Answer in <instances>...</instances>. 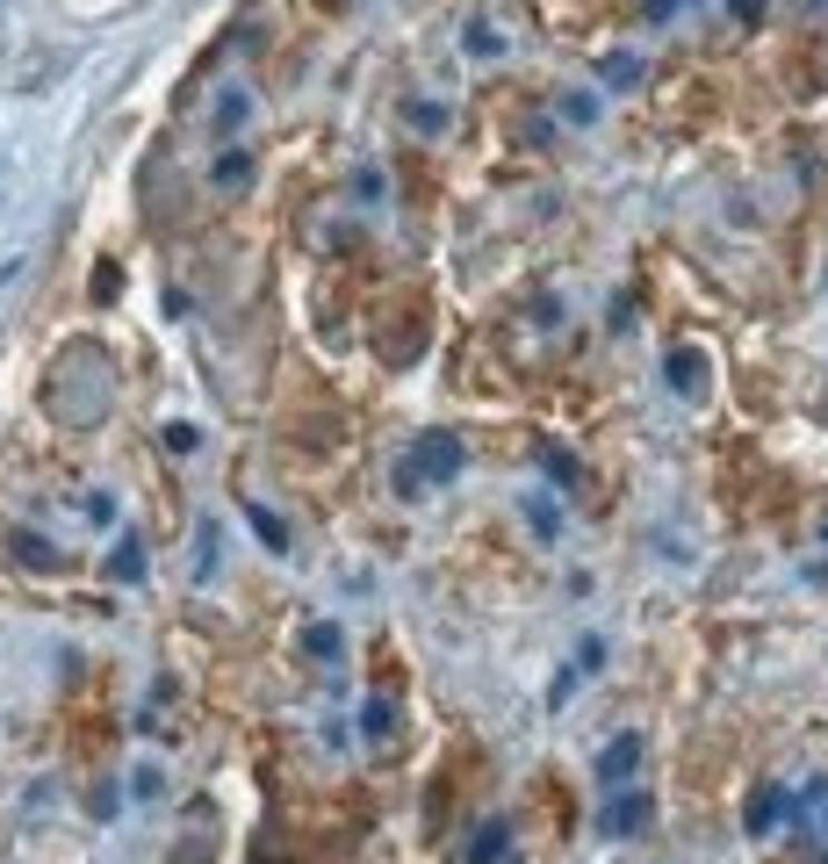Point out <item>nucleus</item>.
Returning <instances> with one entry per match:
<instances>
[{
    "label": "nucleus",
    "instance_id": "18",
    "mask_svg": "<svg viewBox=\"0 0 828 864\" xmlns=\"http://www.w3.org/2000/svg\"><path fill=\"white\" fill-rule=\"evenodd\" d=\"M735 14H742V22H763V0H735Z\"/></svg>",
    "mask_w": 828,
    "mask_h": 864
},
{
    "label": "nucleus",
    "instance_id": "16",
    "mask_svg": "<svg viewBox=\"0 0 828 864\" xmlns=\"http://www.w3.org/2000/svg\"><path fill=\"white\" fill-rule=\"evenodd\" d=\"M361 727H367V735L382 742V735H390V706H367V714H361Z\"/></svg>",
    "mask_w": 828,
    "mask_h": 864
},
{
    "label": "nucleus",
    "instance_id": "9",
    "mask_svg": "<svg viewBox=\"0 0 828 864\" xmlns=\"http://www.w3.org/2000/svg\"><path fill=\"white\" fill-rule=\"evenodd\" d=\"M245 519H253V534H259V540H267V548H288V526H282V519H274V512H267V505H253V497H245Z\"/></svg>",
    "mask_w": 828,
    "mask_h": 864
},
{
    "label": "nucleus",
    "instance_id": "6",
    "mask_svg": "<svg viewBox=\"0 0 828 864\" xmlns=\"http://www.w3.org/2000/svg\"><path fill=\"white\" fill-rule=\"evenodd\" d=\"M109 576H116V584H130V576H145V540H116V555H109Z\"/></svg>",
    "mask_w": 828,
    "mask_h": 864
},
{
    "label": "nucleus",
    "instance_id": "13",
    "mask_svg": "<svg viewBox=\"0 0 828 864\" xmlns=\"http://www.w3.org/2000/svg\"><path fill=\"white\" fill-rule=\"evenodd\" d=\"M310 656H339V627H332V619H317V627H310Z\"/></svg>",
    "mask_w": 828,
    "mask_h": 864
},
{
    "label": "nucleus",
    "instance_id": "8",
    "mask_svg": "<svg viewBox=\"0 0 828 864\" xmlns=\"http://www.w3.org/2000/svg\"><path fill=\"white\" fill-rule=\"evenodd\" d=\"M699 375H707L699 354H670V389H678V397H699Z\"/></svg>",
    "mask_w": 828,
    "mask_h": 864
},
{
    "label": "nucleus",
    "instance_id": "12",
    "mask_svg": "<svg viewBox=\"0 0 828 864\" xmlns=\"http://www.w3.org/2000/svg\"><path fill=\"white\" fill-rule=\"evenodd\" d=\"M245 173H253V151H224V159H217V180H224V188H238Z\"/></svg>",
    "mask_w": 828,
    "mask_h": 864
},
{
    "label": "nucleus",
    "instance_id": "10",
    "mask_svg": "<svg viewBox=\"0 0 828 864\" xmlns=\"http://www.w3.org/2000/svg\"><path fill=\"white\" fill-rule=\"evenodd\" d=\"M404 123L411 130H447V109H440V101H404Z\"/></svg>",
    "mask_w": 828,
    "mask_h": 864
},
{
    "label": "nucleus",
    "instance_id": "5",
    "mask_svg": "<svg viewBox=\"0 0 828 864\" xmlns=\"http://www.w3.org/2000/svg\"><path fill=\"white\" fill-rule=\"evenodd\" d=\"M649 800H641V793H627V800H612V814H605V828H612V836H627V828H641V822H649Z\"/></svg>",
    "mask_w": 828,
    "mask_h": 864
},
{
    "label": "nucleus",
    "instance_id": "17",
    "mask_svg": "<svg viewBox=\"0 0 828 864\" xmlns=\"http://www.w3.org/2000/svg\"><path fill=\"white\" fill-rule=\"evenodd\" d=\"M195 439H203V433H195V426H166V447H174V454H188V447H195Z\"/></svg>",
    "mask_w": 828,
    "mask_h": 864
},
{
    "label": "nucleus",
    "instance_id": "11",
    "mask_svg": "<svg viewBox=\"0 0 828 864\" xmlns=\"http://www.w3.org/2000/svg\"><path fill=\"white\" fill-rule=\"evenodd\" d=\"M504 857V822H490L483 836H475V851H469V864H497Z\"/></svg>",
    "mask_w": 828,
    "mask_h": 864
},
{
    "label": "nucleus",
    "instance_id": "14",
    "mask_svg": "<svg viewBox=\"0 0 828 864\" xmlns=\"http://www.w3.org/2000/svg\"><path fill=\"white\" fill-rule=\"evenodd\" d=\"M130 793H137V800H159V764H137V778H130Z\"/></svg>",
    "mask_w": 828,
    "mask_h": 864
},
{
    "label": "nucleus",
    "instance_id": "3",
    "mask_svg": "<svg viewBox=\"0 0 828 864\" xmlns=\"http://www.w3.org/2000/svg\"><path fill=\"white\" fill-rule=\"evenodd\" d=\"M634 764H641V735H612L605 756H598V785H627Z\"/></svg>",
    "mask_w": 828,
    "mask_h": 864
},
{
    "label": "nucleus",
    "instance_id": "4",
    "mask_svg": "<svg viewBox=\"0 0 828 864\" xmlns=\"http://www.w3.org/2000/svg\"><path fill=\"white\" fill-rule=\"evenodd\" d=\"M778 814H786V793H778V785H757V793H749V807H742L749 836H763V828H771Z\"/></svg>",
    "mask_w": 828,
    "mask_h": 864
},
{
    "label": "nucleus",
    "instance_id": "15",
    "mask_svg": "<svg viewBox=\"0 0 828 864\" xmlns=\"http://www.w3.org/2000/svg\"><path fill=\"white\" fill-rule=\"evenodd\" d=\"M634 72H641V66H634V58H627V51H612V58H605V80H612V87H627V80H634Z\"/></svg>",
    "mask_w": 828,
    "mask_h": 864
},
{
    "label": "nucleus",
    "instance_id": "2",
    "mask_svg": "<svg viewBox=\"0 0 828 864\" xmlns=\"http://www.w3.org/2000/svg\"><path fill=\"white\" fill-rule=\"evenodd\" d=\"M411 461H418L425 483H454V476H462V439H454V433H425L418 447H411Z\"/></svg>",
    "mask_w": 828,
    "mask_h": 864
},
{
    "label": "nucleus",
    "instance_id": "1",
    "mask_svg": "<svg viewBox=\"0 0 828 864\" xmlns=\"http://www.w3.org/2000/svg\"><path fill=\"white\" fill-rule=\"evenodd\" d=\"M43 397H51V411L66 418V426H72V418L87 426V418L109 411V375H101V360H95V354H66Z\"/></svg>",
    "mask_w": 828,
    "mask_h": 864
},
{
    "label": "nucleus",
    "instance_id": "20",
    "mask_svg": "<svg viewBox=\"0 0 828 864\" xmlns=\"http://www.w3.org/2000/svg\"><path fill=\"white\" fill-rule=\"evenodd\" d=\"M821 534H828V526H821Z\"/></svg>",
    "mask_w": 828,
    "mask_h": 864
},
{
    "label": "nucleus",
    "instance_id": "7",
    "mask_svg": "<svg viewBox=\"0 0 828 864\" xmlns=\"http://www.w3.org/2000/svg\"><path fill=\"white\" fill-rule=\"evenodd\" d=\"M8 548H14V563H29V569H66V563L51 555V540H37V534H14Z\"/></svg>",
    "mask_w": 828,
    "mask_h": 864
},
{
    "label": "nucleus",
    "instance_id": "19",
    "mask_svg": "<svg viewBox=\"0 0 828 864\" xmlns=\"http://www.w3.org/2000/svg\"><path fill=\"white\" fill-rule=\"evenodd\" d=\"M821 828H828V807H821Z\"/></svg>",
    "mask_w": 828,
    "mask_h": 864
}]
</instances>
